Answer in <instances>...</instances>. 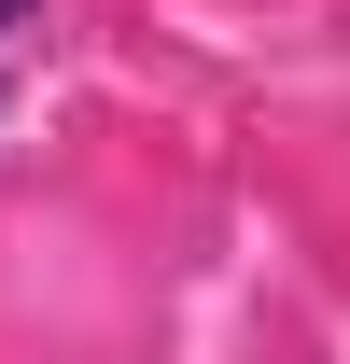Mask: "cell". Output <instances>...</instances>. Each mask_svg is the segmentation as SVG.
Here are the masks:
<instances>
[{
  "label": "cell",
  "instance_id": "cell-1",
  "mask_svg": "<svg viewBox=\"0 0 350 364\" xmlns=\"http://www.w3.org/2000/svg\"><path fill=\"white\" fill-rule=\"evenodd\" d=\"M14 14H28V0H0V28H14Z\"/></svg>",
  "mask_w": 350,
  "mask_h": 364
}]
</instances>
